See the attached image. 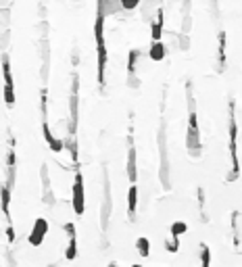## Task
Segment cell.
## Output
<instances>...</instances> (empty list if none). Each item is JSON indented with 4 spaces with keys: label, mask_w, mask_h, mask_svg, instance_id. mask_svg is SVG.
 Returning a JSON list of instances; mask_svg holds the SVG:
<instances>
[{
    "label": "cell",
    "mask_w": 242,
    "mask_h": 267,
    "mask_svg": "<svg viewBox=\"0 0 242 267\" xmlns=\"http://www.w3.org/2000/svg\"><path fill=\"white\" fill-rule=\"evenodd\" d=\"M230 117H228V136H230V174L226 176V182L232 184L240 178V159H238V119H236V103L230 100L228 105Z\"/></svg>",
    "instance_id": "6da1fadb"
},
{
    "label": "cell",
    "mask_w": 242,
    "mask_h": 267,
    "mask_svg": "<svg viewBox=\"0 0 242 267\" xmlns=\"http://www.w3.org/2000/svg\"><path fill=\"white\" fill-rule=\"evenodd\" d=\"M94 40H96V80H98V86L105 88V73H107L109 52H107V42H105V13H103L100 5H98L96 21H94Z\"/></svg>",
    "instance_id": "7a4b0ae2"
},
{
    "label": "cell",
    "mask_w": 242,
    "mask_h": 267,
    "mask_svg": "<svg viewBox=\"0 0 242 267\" xmlns=\"http://www.w3.org/2000/svg\"><path fill=\"white\" fill-rule=\"evenodd\" d=\"M188 92V107H190V115H188V134H186V146L190 150L192 157L200 155V131H198V119H196V107H194V98H192V86H186Z\"/></svg>",
    "instance_id": "3957f363"
},
{
    "label": "cell",
    "mask_w": 242,
    "mask_h": 267,
    "mask_svg": "<svg viewBox=\"0 0 242 267\" xmlns=\"http://www.w3.org/2000/svg\"><path fill=\"white\" fill-rule=\"evenodd\" d=\"M71 205H73V213L75 215H84V211H86V188H84L82 171H75L73 190H71Z\"/></svg>",
    "instance_id": "277c9868"
},
{
    "label": "cell",
    "mask_w": 242,
    "mask_h": 267,
    "mask_svg": "<svg viewBox=\"0 0 242 267\" xmlns=\"http://www.w3.org/2000/svg\"><path fill=\"white\" fill-rule=\"evenodd\" d=\"M3 78H5V103L9 107L15 105V84H13V73H11V63L9 56H3Z\"/></svg>",
    "instance_id": "5b68a950"
},
{
    "label": "cell",
    "mask_w": 242,
    "mask_h": 267,
    "mask_svg": "<svg viewBox=\"0 0 242 267\" xmlns=\"http://www.w3.org/2000/svg\"><path fill=\"white\" fill-rule=\"evenodd\" d=\"M186 232H188V223L186 221H173L171 227H169L171 240L165 242V249L169 253H177L179 251V238H182V234H186Z\"/></svg>",
    "instance_id": "8992f818"
},
{
    "label": "cell",
    "mask_w": 242,
    "mask_h": 267,
    "mask_svg": "<svg viewBox=\"0 0 242 267\" xmlns=\"http://www.w3.org/2000/svg\"><path fill=\"white\" fill-rule=\"evenodd\" d=\"M46 234H48V221L44 217H38L32 225V232H29V236H27V242L32 244V246H40L46 238Z\"/></svg>",
    "instance_id": "52a82bcc"
},
{
    "label": "cell",
    "mask_w": 242,
    "mask_h": 267,
    "mask_svg": "<svg viewBox=\"0 0 242 267\" xmlns=\"http://www.w3.org/2000/svg\"><path fill=\"white\" fill-rule=\"evenodd\" d=\"M65 234H67V249H65V259L73 261L77 257V234H75V225L69 221L65 223Z\"/></svg>",
    "instance_id": "ba28073f"
},
{
    "label": "cell",
    "mask_w": 242,
    "mask_h": 267,
    "mask_svg": "<svg viewBox=\"0 0 242 267\" xmlns=\"http://www.w3.org/2000/svg\"><path fill=\"white\" fill-rule=\"evenodd\" d=\"M128 178L132 184L138 182V163H136V148H134L132 138H130V150H128Z\"/></svg>",
    "instance_id": "9c48e42d"
},
{
    "label": "cell",
    "mask_w": 242,
    "mask_h": 267,
    "mask_svg": "<svg viewBox=\"0 0 242 267\" xmlns=\"http://www.w3.org/2000/svg\"><path fill=\"white\" fill-rule=\"evenodd\" d=\"M163 25H165V17H163V9H159V11H157L155 21L150 23V38H153V42H161V36H163Z\"/></svg>",
    "instance_id": "30bf717a"
},
{
    "label": "cell",
    "mask_w": 242,
    "mask_h": 267,
    "mask_svg": "<svg viewBox=\"0 0 242 267\" xmlns=\"http://www.w3.org/2000/svg\"><path fill=\"white\" fill-rule=\"evenodd\" d=\"M42 129H44V140H46V144L50 146V150H52V152H60V150H63V142H60L58 138H54V134H52L50 127H48L46 115H44V121H42Z\"/></svg>",
    "instance_id": "8fae6325"
},
{
    "label": "cell",
    "mask_w": 242,
    "mask_h": 267,
    "mask_svg": "<svg viewBox=\"0 0 242 267\" xmlns=\"http://www.w3.org/2000/svg\"><path fill=\"white\" fill-rule=\"evenodd\" d=\"M138 211V184H132L128 190V217L134 219Z\"/></svg>",
    "instance_id": "7c38bea8"
},
{
    "label": "cell",
    "mask_w": 242,
    "mask_h": 267,
    "mask_svg": "<svg viewBox=\"0 0 242 267\" xmlns=\"http://www.w3.org/2000/svg\"><path fill=\"white\" fill-rule=\"evenodd\" d=\"M165 54H167V50H165V44H163V42H153V44H150V50H148L150 61L161 63V61L165 59Z\"/></svg>",
    "instance_id": "4fadbf2b"
},
{
    "label": "cell",
    "mask_w": 242,
    "mask_h": 267,
    "mask_svg": "<svg viewBox=\"0 0 242 267\" xmlns=\"http://www.w3.org/2000/svg\"><path fill=\"white\" fill-rule=\"evenodd\" d=\"M138 59H140V50H130V56H128V78H130L132 86H134V73H136Z\"/></svg>",
    "instance_id": "5bb4252c"
},
{
    "label": "cell",
    "mask_w": 242,
    "mask_h": 267,
    "mask_svg": "<svg viewBox=\"0 0 242 267\" xmlns=\"http://www.w3.org/2000/svg\"><path fill=\"white\" fill-rule=\"evenodd\" d=\"M217 67L219 71L226 69V33L219 31V50H217Z\"/></svg>",
    "instance_id": "9a60e30c"
},
{
    "label": "cell",
    "mask_w": 242,
    "mask_h": 267,
    "mask_svg": "<svg viewBox=\"0 0 242 267\" xmlns=\"http://www.w3.org/2000/svg\"><path fill=\"white\" fill-rule=\"evenodd\" d=\"M136 251H138V255L140 257H150V240L148 238H144V236H140L138 240H136Z\"/></svg>",
    "instance_id": "2e32d148"
},
{
    "label": "cell",
    "mask_w": 242,
    "mask_h": 267,
    "mask_svg": "<svg viewBox=\"0 0 242 267\" xmlns=\"http://www.w3.org/2000/svg\"><path fill=\"white\" fill-rule=\"evenodd\" d=\"M198 267H211V249L207 244H200V265Z\"/></svg>",
    "instance_id": "e0dca14e"
},
{
    "label": "cell",
    "mask_w": 242,
    "mask_h": 267,
    "mask_svg": "<svg viewBox=\"0 0 242 267\" xmlns=\"http://www.w3.org/2000/svg\"><path fill=\"white\" fill-rule=\"evenodd\" d=\"M121 7L128 9V11H132V9H136V7H138V0H134V3H121Z\"/></svg>",
    "instance_id": "ac0fdd59"
},
{
    "label": "cell",
    "mask_w": 242,
    "mask_h": 267,
    "mask_svg": "<svg viewBox=\"0 0 242 267\" xmlns=\"http://www.w3.org/2000/svg\"><path fill=\"white\" fill-rule=\"evenodd\" d=\"M109 267H117V265H115V263H111V265H109Z\"/></svg>",
    "instance_id": "d6986e66"
},
{
    "label": "cell",
    "mask_w": 242,
    "mask_h": 267,
    "mask_svg": "<svg viewBox=\"0 0 242 267\" xmlns=\"http://www.w3.org/2000/svg\"><path fill=\"white\" fill-rule=\"evenodd\" d=\"M132 267H142V265H132Z\"/></svg>",
    "instance_id": "ffe728a7"
},
{
    "label": "cell",
    "mask_w": 242,
    "mask_h": 267,
    "mask_svg": "<svg viewBox=\"0 0 242 267\" xmlns=\"http://www.w3.org/2000/svg\"><path fill=\"white\" fill-rule=\"evenodd\" d=\"M50 267H54V265H50Z\"/></svg>",
    "instance_id": "44dd1931"
}]
</instances>
